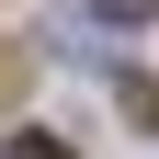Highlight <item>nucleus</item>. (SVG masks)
Wrapping results in <instances>:
<instances>
[{"mask_svg": "<svg viewBox=\"0 0 159 159\" xmlns=\"http://www.w3.org/2000/svg\"><path fill=\"white\" fill-rule=\"evenodd\" d=\"M0 159H68V148H57V136H11Z\"/></svg>", "mask_w": 159, "mask_h": 159, "instance_id": "1", "label": "nucleus"}, {"mask_svg": "<svg viewBox=\"0 0 159 159\" xmlns=\"http://www.w3.org/2000/svg\"><path fill=\"white\" fill-rule=\"evenodd\" d=\"M91 11H102V23H148V0H91Z\"/></svg>", "mask_w": 159, "mask_h": 159, "instance_id": "2", "label": "nucleus"}]
</instances>
